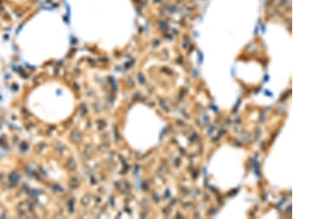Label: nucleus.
<instances>
[{
    "label": "nucleus",
    "mask_w": 332,
    "mask_h": 219,
    "mask_svg": "<svg viewBox=\"0 0 332 219\" xmlns=\"http://www.w3.org/2000/svg\"><path fill=\"white\" fill-rule=\"evenodd\" d=\"M72 30L79 39L104 50L123 47L137 30L132 0H67Z\"/></svg>",
    "instance_id": "1"
},
{
    "label": "nucleus",
    "mask_w": 332,
    "mask_h": 219,
    "mask_svg": "<svg viewBox=\"0 0 332 219\" xmlns=\"http://www.w3.org/2000/svg\"><path fill=\"white\" fill-rule=\"evenodd\" d=\"M159 119L151 107L144 104L134 106L126 116L123 128L126 140L132 148L146 152L153 148L160 132Z\"/></svg>",
    "instance_id": "2"
}]
</instances>
